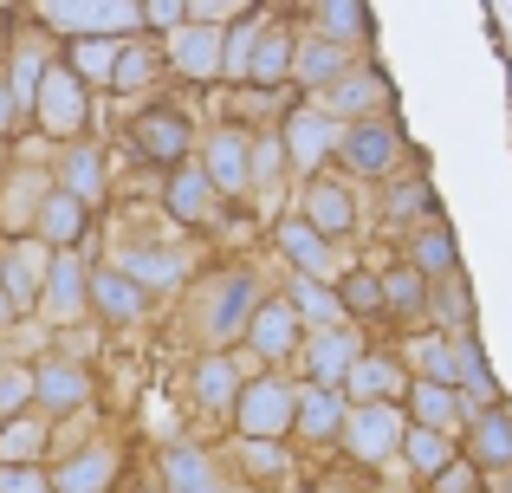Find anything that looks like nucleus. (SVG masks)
<instances>
[{
  "instance_id": "1",
  "label": "nucleus",
  "mask_w": 512,
  "mask_h": 493,
  "mask_svg": "<svg viewBox=\"0 0 512 493\" xmlns=\"http://www.w3.org/2000/svg\"><path fill=\"white\" fill-rule=\"evenodd\" d=\"M260 299H266V292H260V279H253L247 266H227V273L195 279L188 312H182L188 344H201V351H234V344L247 338V318H253Z\"/></svg>"
},
{
  "instance_id": "2",
  "label": "nucleus",
  "mask_w": 512,
  "mask_h": 493,
  "mask_svg": "<svg viewBox=\"0 0 512 493\" xmlns=\"http://www.w3.org/2000/svg\"><path fill=\"white\" fill-rule=\"evenodd\" d=\"M292 383L279 377V370H260V377H247L240 383V396H234V435H247V442H286L292 435Z\"/></svg>"
},
{
  "instance_id": "3",
  "label": "nucleus",
  "mask_w": 512,
  "mask_h": 493,
  "mask_svg": "<svg viewBox=\"0 0 512 493\" xmlns=\"http://www.w3.org/2000/svg\"><path fill=\"white\" fill-rule=\"evenodd\" d=\"M402 435H409V409L402 403H350L338 442L357 468H383V461H396Z\"/></svg>"
},
{
  "instance_id": "4",
  "label": "nucleus",
  "mask_w": 512,
  "mask_h": 493,
  "mask_svg": "<svg viewBox=\"0 0 512 493\" xmlns=\"http://www.w3.org/2000/svg\"><path fill=\"white\" fill-rule=\"evenodd\" d=\"M85 403H91V364H85V357L39 351V364H33V409H39V416L72 422Z\"/></svg>"
},
{
  "instance_id": "5",
  "label": "nucleus",
  "mask_w": 512,
  "mask_h": 493,
  "mask_svg": "<svg viewBox=\"0 0 512 493\" xmlns=\"http://www.w3.org/2000/svg\"><path fill=\"white\" fill-rule=\"evenodd\" d=\"M46 266H52V247L39 241V234H7V241H0V286H7V299H13V312H20V318L39 312Z\"/></svg>"
},
{
  "instance_id": "6",
  "label": "nucleus",
  "mask_w": 512,
  "mask_h": 493,
  "mask_svg": "<svg viewBox=\"0 0 512 493\" xmlns=\"http://www.w3.org/2000/svg\"><path fill=\"white\" fill-rule=\"evenodd\" d=\"M39 312H46L52 325H78V318L91 312V266H85V247H52Z\"/></svg>"
},
{
  "instance_id": "7",
  "label": "nucleus",
  "mask_w": 512,
  "mask_h": 493,
  "mask_svg": "<svg viewBox=\"0 0 512 493\" xmlns=\"http://www.w3.org/2000/svg\"><path fill=\"white\" fill-rule=\"evenodd\" d=\"M143 20L137 0H39V26H52V33H130V26Z\"/></svg>"
},
{
  "instance_id": "8",
  "label": "nucleus",
  "mask_w": 512,
  "mask_h": 493,
  "mask_svg": "<svg viewBox=\"0 0 512 493\" xmlns=\"http://www.w3.org/2000/svg\"><path fill=\"white\" fill-rule=\"evenodd\" d=\"M201 169L221 189V202H247L253 195V130L221 124L208 143H201Z\"/></svg>"
},
{
  "instance_id": "9",
  "label": "nucleus",
  "mask_w": 512,
  "mask_h": 493,
  "mask_svg": "<svg viewBox=\"0 0 512 493\" xmlns=\"http://www.w3.org/2000/svg\"><path fill=\"white\" fill-rule=\"evenodd\" d=\"M363 351H370V344H363L357 318H344V325H318V331H305L292 357L305 364V377H312V383H344V370L357 364Z\"/></svg>"
},
{
  "instance_id": "10",
  "label": "nucleus",
  "mask_w": 512,
  "mask_h": 493,
  "mask_svg": "<svg viewBox=\"0 0 512 493\" xmlns=\"http://www.w3.org/2000/svg\"><path fill=\"white\" fill-rule=\"evenodd\" d=\"M33 117L46 137H65L72 143L78 130H85V78L72 72V65H46V78H39V98H33Z\"/></svg>"
},
{
  "instance_id": "11",
  "label": "nucleus",
  "mask_w": 512,
  "mask_h": 493,
  "mask_svg": "<svg viewBox=\"0 0 512 493\" xmlns=\"http://www.w3.org/2000/svg\"><path fill=\"white\" fill-rule=\"evenodd\" d=\"M156 481H163V493H247L240 481H227L221 461L195 442H169L156 455Z\"/></svg>"
},
{
  "instance_id": "12",
  "label": "nucleus",
  "mask_w": 512,
  "mask_h": 493,
  "mask_svg": "<svg viewBox=\"0 0 512 493\" xmlns=\"http://www.w3.org/2000/svg\"><path fill=\"white\" fill-rule=\"evenodd\" d=\"M188 143H195V124H188L182 111H169V104H150V111L130 117V150H137L143 163L175 169L188 156Z\"/></svg>"
},
{
  "instance_id": "13",
  "label": "nucleus",
  "mask_w": 512,
  "mask_h": 493,
  "mask_svg": "<svg viewBox=\"0 0 512 493\" xmlns=\"http://www.w3.org/2000/svg\"><path fill=\"white\" fill-rule=\"evenodd\" d=\"M299 331H305L299 312H292V299L279 292V299H260V305H253L247 338H240V344H247L253 364H286V357L299 351Z\"/></svg>"
},
{
  "instance_id": "14",
  "label": "nucleus",
  "mask_w": 512,
  "mask_h": 493,
  "mask_svg": "<svg viewBox=\"0 0 512 493\" xmlns=\"http://www.w3.org/2000/svg\"><path fill=\"white\" fill-rule=\"evenodd\" d=\"M59 493H117V474H124V448L117 442H85L72 455H59V468H46Z\"/></svg>"
},
{
  "instance_id": "15",
  "label": "nucleus",
  "mask_w": 512,
  "mask_h": 493,
  "mask_svg": "<svg viewBox=\"0 0 512 493\" xmlns=\"http://www.w3.org/2000/svg\"><path fill=\"white\" fill-rule=\"evenodd\" d=\"M163 208H169V221H182V228H214L221 221V189L208 182V169L201 163H175V176H169V189H163Z\"/></svg>"
},
{
  "instance_id": "16",
  "label": "nucleus",
  "mask_w": 512,
  "mask_h": 493,
  "mask_svg": "<svg viewBox=\"0 0 512 493\" xmlns=\"http://www.w3.org/2000/svg\"><path fill=\"white\" fill-rule=\"evenodd\" d=\"M396 150L402 143L383 117H350V130H338V150L331 156H344L350 176H389V169H396Z\"/></svg>"
},
{
  "instance_id": "17",
  "label": "nucleus",
  "mask_w": 512,
  "mask_h": 493,
  "mask_svg": "<svg viewBox=\"0 0 512 493\" xmlns=\"http://www.w3.org/2000/svg\"><path fill=\"white\" fill-rule=\"evenodd\" d=\"M402 403H409V422H422V429L467 435V422H474V403H467L454 383H441V377H409Z\"/></svg>"
},
{
  "instance_id": "18",
  "label": "nucleus",
  "mask_w": 512,
  "mask_h": 493,
  "mask_svg": "<svg viewBox=\"0 0 512 493\" xmlns=\"http://www.w3.org/2000/svg\"><path fill=\"white\" fill-rule=\"evenodd\" d=\"M338 117L331 111H292L286 117V130H279V143H286V163L299 169V176H318L325 169V156L338 150Z\"/></svg>"
},
{
  "instance_id": "19",
  "label": "nucleus",
  "mask_w": 512,
  "mask_h": 493,
  "mask_svg": "<svg viewBox=\"0 0 512 493\" xmlns=\"http://www.w3.org/2000/svg\"><path fill=\"white\" fill-rule=\"evenodd\" d=\"M117 266H124L150 299H169V292H182L188 279H195V253L188 247H130Z\"/></svg>"
},
{
  "instance_id": "20",
  "label": "nucleus",
  "mask_w": 512,
  "mask_h": 493,
  "mask_svg": "<svg viewBox=\"0 0 512 493\" xmlns=\"http://www.w3.org/2000/svg\"><path fill=\"white\" fill-rule=\"evenodd\" d=\"M91 312H98L104 325L130 331V325H143V312H150V292H143L124 266H91Z\"/></svg>"
},
{
  "instance_id": "21",
  "label": "nucleus",
  "mask_w": 512,
  "mask_h": 493,
  "mask_svg": "<svg viewBox=\"0 0 512 493\" xmlns=\"http://www.w3.org/2000/svg\"><path fill=\"white\" fill-rule=\"evenodd\" d=\"M273 241H279L292 273H312V279H331V286H338V241H325L305 215H286L273 228Z\"/></svg>"
},
{
  "instance_id": "22",
  "label": "nucleus",
  "mask_w": 512,
  "mask_h": 493,
  "mask_svg": "<svg viewBox=\"0 0 512 493\" xmlns=\"http://www.w3.org/2000/svg\"><path fill=\"white\" fill-rule=\"evenodd\" d=\"M344 403H402V390H409V364L402 357H383V351H363L357 364L344 370Z\"/></svg>"
},
{
  "instance_id": "23",
  "label": "nucleus",
  "mask_w": 512,
  "mask_h": 493,
  "mask_svg": "<svg viewBox=\"0 0 512 493\" xmlns=\"http://www.w3.org/2000/svg\"><path fill=\"white\" fill-rule=\"evenodd\" d=\"M299 215L312 221L325 241H350L357 234V202H350V189L344 182H331V176H305V195H299Z\"/></svg>"
},
{
  "instance_id": "24",
  "label": "nucleus",
  "mask_w": 512,
  "mask_h": 493,
  "mask_svg": "<svg viewBox=\"0 0 512 493\" xmlns=\"http://www.w3.org/2000/svg\"><path fill=\"white\" fill-rule=\"evenodd\" d=\"M240 383H247V370H240L234 351H201V357H195V377H188V390H195V409H208V416H234Z\"/></svg>"
},
{
  "instance_id": "25",
  "label": "nucleus",
  "mask_w": 512,
  "mask_h": 493,
  "mask_svg": "<svg viewBox=\"0 0 512 493\" xmlns=\"http://www.w3.org/2000/svg\"><path fill=\"white\" fill-rule=\"evenodd\" d=\"M169 65L182 78H221V20L169 26Z\"/></svg>"
},
{
  "instance_id": "26",
  "label": "nucleus",
  "mask_w": 512,
  "mask_h": 493,
  "mask_svg": "<svg viewBox=\"0 0 512 493\" xmlns=\"http://www.w3.org/2000/svg\"><path fill=\"white\" fill-rule=\"evenodd\" d=\"M344 390L338 383H305L299 396H292V429H299V442H338L344 429Z\"/></svg>"
},
{
  "instance_id": "27",
  "label": "nucleus",
  "mask_w": 512,
  "mask_h": 493,
  "mask_svg": "<svg viewBox=\"0 0 512 493\" xmlns=\"http://www.w3.org/2000/svg\"><path fill=\"white\" fill-rule=\"evenodd\" d=\"M46 195H52L46 169L13 163L7 176H0V234H33V215H39V202H46Z\"/></svg>"
},
{
  "instance_id": "28",
  "label": "nucleus",
  "mask_w": 512,
  "mask_h": 493,
  "mask_svg": "<svg viewBox=\"0 0 512 493\" xmlns=\"http://www.w3.org/2000/svg\"><path fill=\"white\" fill-rule=\"evenodd\" d=\"M85 228H91V208L52 182V195L39 202V215H33V234L46 247H85Z\"/></svg>"
},
{
  "instance_id": "29",
  "label": "nucleus",
  "mask_w": 512,
  "mask_h": 493,
  "mask_svg": "<svg viewBox=\"0 0 512 493\" xmlns=\"http://www.w3.org/2000/svg\"><path fill=\"white\" fill-rule=\"evenodd\" d=\"M467 461H474L480 474H487V468H512V416L500 403L474 409V422H467Z\"/></svg>"
},
{
  "instance_id": "30",
  "label": "nucleus",
  "mask_w": 512,
  "mask_h": 493,
  "mask_svg": "<svg viewBox=\"0 0 512 493\" xmlns=\"http://www.w3.org/2000/svg\"><path fill=\"white\" fill-rule=\"evenodd\" d=\"M59 189L65 195H78L85 208H98L104 195H111V176H104V156L91 150V143H65V156H59Z\"/></svg>"
},
{
  "instance_id": "31",
  "label": "nucleus",
  "mask_w": 512,
  "mask_h": 493,
  "mask_svg": "<svg viewBox=\"0 0 512 493\" xmlns=\"http://www.w3.org/2000/svg\"><path fill=\"white\" fill-rule=\"evenodd\" d=\"M448 357H454V390H461L474 409H487L500 390H493V370H487V357H480L474 331H448Z\"/></svg>"
},
{
  "instance_id": "32",
  "label": "nucleus",
  "mask_w": 512,
  "mask_h": 493,
  "mask_svg": "<svg viewBox=\"0 0 512 493\" xmlns=\"http://www.w3.org/2000/svg\"><path fill=\"white\" fill-rule=\"evenodd\" d=\"M286 299H292V312H299V325L305 331H318V325H344V299H338V286L331 279H312V273H292V286H286Z\"/></svg>"
},
{
  "instance_id": "33",
  "label": "nucleus",
  "mask_w": 512,
  "mask_h": 493,
  "mask_svg": "<svg viewBox=\"0 0 512 493\" xmlns=\"http://www.w3.org/2000/svg\"><path fill=\"white\" fill-rule=\"evenodd\" d=\"M383 98H389V85H383V72H370V65H363V72H338L325 85L331 117H370Z\"/></svg>"
},
{
  "instance_id": "34",
  "label": "nucleus",
  "mask_w": 512,
  "mask_h": 493,
  "mask_svg": "<svg viewBox=\"0 0 512 493\" xmlns=\"http://www.w3.org/2000/svg\"><path fill=\"white\" fill-rule=\"evenodd\" d=\"M46 448H52V416L20 409L0 422V461H46Z\"/></svg>"
},
{
  "instance_id": "35",
  "label": "nucleus",
  "mask_w": 512,
  "mask_h": 493,
  "mask_svg": "<svg viewBox=\"0 0 512 493\" xmlns=\"http://www.w3.org/2000/svg\"><path fill=\"white\" fill-rule=\"evenodd\" d=\"M454 448H461V435H448V429H422V422H409V435H402V448H396V455H402V461H409V468L428 481V474H441V468L454 461Z\"/></svg>"
},
{
  "instance_id": "36",
  "label": "nucleus",
  "mask_w": 512,
  "mask_h": 493,
  "mask_svg": "<svg viewBox=\"0 0 512 493\" xmlns=\"http://www.w3.org/2000/svg\"><path fill=\"white\" fill-rule=\"evenodd\" d=\"M338 72H350V46H338V39H312V46H292V78H299V85H318V91H325Z\"/></svg>"
},
{
  "instance_id": "37",
  "label": "nucleus",
  "mask_w": 512,
  "mask_h": 493,
  "mask_svg": "<svg viewBox=\"0 0 512 493\" xmlns=\"http://www.w3.org/2000/svg\"><path fill=\"white\" fill-rule=\"evenodd\" d=\"M383 279V312H402V318H428V273L422 266H389V273H376Z\"/></svg>"
},
{
  "instance_id": "38",
  "label": "nucleus",
  "mask_w": 512,
  "mask_h": 493,
  "mask_svg": "<svg viewBox=\"0 0 512 493\" xmlns=\"http://www.w3.org/2000/svg\"><path fill=\"white\" fill-rule=\"evenodd\" d=\"M247 78L253 85H286L292 78V39L279 33V26H260V39H253V52H247Z\"/></svg>"
},
{
  "instance_id": "39",
  "label": "nucleus",
  "mask_w": 512,
  "mask_h": 493,
  "mask_svg": "<svg viewBox=\"0 0 512 493\" xmlns=\"http://www.w3.org/2000/svg\"><path fill=\"white\" fill-rule=\"evenodd\" d=\"M117 52H124V33H85V39H72V72L85 85H111Z\"/></svg>"
},
{
  "instance_id": "40",
  "label": "nucleus",
  "mask_w": 512,
  "mask_h": 493,
  "mask_svg": "<svg viewBox=\"0 0 512 493\" xmlns=\"http://www.w3.org/2000/svg\"><path fill=\"white\" fill-rule=\"evenodd\" d=\"M156 72H163V52H156V46H137V39H124V52H117V65H111V91H143Z\"/></svg>"
},
{
  "instance_id": "41",
  "label": "nucleus",
  "mask_w": 512,
  "mask_h": 493,
  "mask_svg": "<svg viewBox=\"0 0 512 493\" xmlns=\"http://www.w3.org/2000/svg\"><path fill=\"white\" fill-rule=\"evenodd\" d=\"M409 266H422L428 279H441V273H454V234L441 228L435 215L422 221V234H415V253H409Z\"/></svg>"
},
{
  "instance_id": "42",
  "label": "nucleus",
  "mask_w": 512,
  "mask_h": 493,
  "mask_svg": "<svg viewBox=\"0 0 512 493\" xmlns=\"http://www.w3.org/2000/svg\"><path fill=\"white\" fill-rule=\"evenodd\" d=\"M338 299H344L350 318H376L383 312V279L370 266H350V273H338Z\"/></svg>"
},
{
  "instance_id": "43",
  "label": "nucleus",
  "mask_w": 512,
  "mask_h": 493,
  "mask_svg": "<svg viewBox=\"0 0 512 493\" xmlns=\"http://www.w3.org/2000/svg\"><path fill=\"white\" fill-rule=\"evenodd\" d=\"M318 26H325V39H338V46H357V39L370 33L363 0H318Z\"/></svg>"
},
{
  "instance_id": "44",
  "label": "nucleus",
  "mask_w": 512,
  "mask_h": 493,
  "mask_svg": "<svg viewBox=\"0 0 512 493\" xmlns=\"http://www.w3.org/2000/svg\"><path fill=\"white\" fill-rule=\"evenodd\" d=\"M20 409H33V364H20V357H0V422L20 416Z\"/></svg>"
},
{
  "instance_id": "45",
  "label": "nucleus",
  "mask_w": 512,
  "mask_h": 493,
  "mask_svg": "<svg viewBox=\"0 0 512 493\" xmlns=\"http://www.w3.org/2000/svg\"><path fill=\"white\" fill-rule=\"evenodd\" d=\"M234 455H240V468L260 474V481H286V442H247V435H240Z\"/></svg>"
},
{
  "instance_id": "46",
  "label": "nucleus",
  "mask_w": 512,
  "mask_h": 493,
  "mask_svg": "<svg viewBox=\"0 0 512 493\" xmlns=\"http://www.w3.org/2000/svg\"><path fill=\"white\" fill-rule=\"evenodd\" d=\"M0 493H59L46 461H0Z\"/></svg>"
},
{
  "instance_id": "47",
  "label": "nucleus",
  "mask_w": 512,
  "mask_h": 493,
  "mask_svg": "<svg viewBox=\"0 0 512 493\" xmlns=\"http://www.w3.org/2000/svg\"><path fill=\"white\" fill-rule=\"evenodd\" d=\"M286 176V143L279 137H253V189H273Z\"/></svg>"
},
{
  "instance_id": "48",
  "label": "nucleus",
  "mask_w": 512,
  "mask_h": 493,
  "mask_svg": "<svg viewBox=\"0 0 512 493\" xmlns=\"http://www.w3.org/2000/svg\"><path fill=\"white\" fill-rule=\"evenodd\" d=\"M389 215H396V221L435 215V195H428V182H396V189H389Z\"/></svg>"
},
{
  "instance_id": "49",
  "label": "nucleus",
  "mask_w": 512,
  "mask_h": 493,
  "mask_svg": "<svg viewBox=\"0 0 512 493\" xmlns=\"http://www.w3.org/2000/svg\"><path fill=\"white\" fill-rule=\"evenodd\" d=\"M428 487H435V493H480V468L467 455H454L441 474H428Z\"/></svg>"
},
{
  "instance_id": "50",
  "label": "nucleus",
  "mask_w": 512,
  "mask_h": 493,
  "mask_svg": "<svg viewBox=\"0 0 512 493\" xmlns=\"http://www.w3.org/2000/svg\"><path fill=\"white\" fill-rule=\"evenodd\" d=\"M137 7H143V20H150V26H163V33L188 20V0H137Z\"/></svg>"
},
{
  "instance_id": "51",
  "label": "nucleus",
  "mask_w": 512,
  "mask_h": 493,
  "mask_svg": "<svg viewBox=\"0 0 512 493\" xmlns=\"http://www.w3.org/2000/svg\"><path fill=\"white\" fill-rule=\"evenodd\" d=\"M247 0H188V20H234Z\"/></svg>"
},
{
  "instance_id": "52",
  "label": "nucleus",
  "mask_w": 512,
  "mask_h": 493,
  "mask_svg": "<svg viewBox=\"0 0 512 493\" xmlns=\"http://www.w3.org/2000/svg\"><path fill=\"white\" fill-rule=\"evenodd\" d=\"M20 124H26V111H20V98H13V85L0 78V137H13Z\"/></svg>"
},
{
  "instance_id": "53",
  "label": "nucleus",
  "mask_w": 512,
  "mask_h": 493,
  "mask_svg": "<svg viewBox=\"0 0 512 493\" xmlns=\"http://www.w3.org/2000/svg\"><path fill=\"white\" fill-rule=\"evenodd\" d=\"M480 493H512V468H487L480 474Z\"/></svg>"
},
{
  "instance_id": "54",
  "label": "nucleus",
  "mask_w": 512,
  "mask_h": 493,
  "mask_svg": "<svg viewBox=\"0 0 512 493\" xmlns=\"http://www.w3.org/2000/svg\"><path fill=\"white\" fill-rule=\"evenodd\" d=\"M20 325V312H13V299H7V286H0V338H7V331Z\"/></svg>"
},
{
  "instance_id": "55",
  "label": "nucleus",
  "mask_w": 512,
  "mask_h": 493,
  "mask_svg": "<svg viewBox=\"0 0 512 493\" xmlns=\"http://www.w3.org/2000/svg\"><path fill=\"white\" fill-rule=\"evenodd\" d=\"M376 493H422V487H376Z\"/></svg>"
},
{
  "instance_id": "56",
  "label": "nucleus",
  "mask_w": 512,
  "mask_h": 493,
  "mask_svg": "<svg viewBox=\"0 0 512 493\" xmlns=\"http://www.w3.org/2000/svg\"><path fill=\"white\" fill-rule=\"evenodd\" d=\"M292 493H312V487H292Z\"/></svg>"
},
{
  "instance_id": "57",
  "label": "nucleus",
  "mask_w": 512,
  "mask_h": 493,
  "mask_svg": "<svg viewBox=\"0 0 512 493\" xmlns=\"http://www.w3.org/2000/svg\"><path fill=\"white\" fill-rule=\"evenodd\" d=\"M0 7H7V0H0Z\"/></svg>"
}]
</instances>
